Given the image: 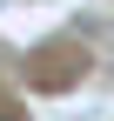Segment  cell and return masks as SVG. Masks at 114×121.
Here are the masks:
<instances>
[{"instance_id":"cell-1","label":"cell","mask_w":114,"mask_h":121,"mask_svg":"<svg viewBox=\"0 0 114 121\" xmlns=\"http://www.w3.org/2000/svg\"><path fill=\"white\" fill-rule=\"evenodd\" d=\"M0 121H20V114H13V108H0Z\"/></svg>"}]
</instances>
